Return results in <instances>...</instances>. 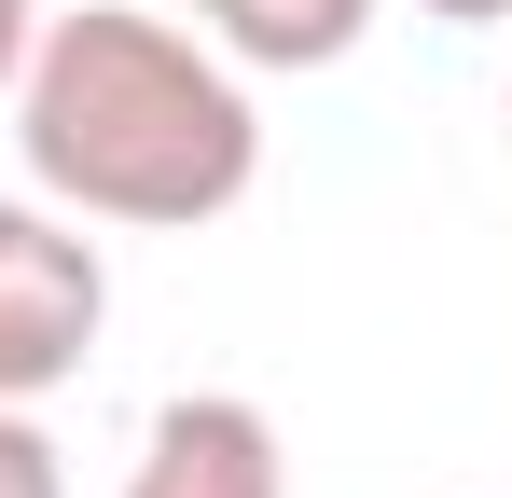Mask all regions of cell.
<instances>
[{"mask_svg": "<svg viewBox=\"0 0 512 498\" xmlns=\"http://www.w3.org/2000/svg\"><path fill=\"white\" fill-rule=\"evenodd\" d=\"M14 153H28V194H56L70 222L194 236L263 180V111L222 42L97 0V14H42L14 70Z\"/></svg>", "mask_w": 512, "mask_h": 498, "instance_id": "obj_1", "label": "cell"}, {"mask_svg": "<svg viewBox=\"0 0 512 498\" xmlns=\"http://www.w3.org/2000/svg\"><path fill=\"white\" fill-rule=\"evenodd\" d=\"M111 332V263L56 194H0V402H56Z\"/></svg>", "mask_w": 512, "mask_h": 498, "instance_id": "obj_2", "label": "cell"}, {"mask_svg": "<svg viewBox=\"0 0 512 498\" xmlns=\"http://www.w3.org/2000/svg\"><path fill=\"white\" fill-rule=\"evenodd\" d=\"M125 498H291L277 415L236 402V388H180V402L139 429V471H125Z\"/></svg>", "mask_w": 512, "mask_h": 498, "instance_id": "obj_3", "label": "cell"}, {"mask_svg": "<svg viewBox=\"0 0 512 498\" xmlns=\"http://www.w3.org/2000/svg\"><path fill=\"white\" fill-rule=\"evenodd\" d=\"M194 14H208V42L236 70H333L374 28V0H194Z\"/></svg>", "mask_w": 512, "mask_h": 498, "instance_id": "obj_4", "label": "cell"}, {"mask_svg": "<svg viewBox=\"0 0 512 498\" xmlns=\"http://www.w3.org/2000/svg\"><path fill=\"white\" fill-rule=\"evenodd\" d=\"M0 498H70V457H56L42 402H0Z\"/></svg>", "mask_w": 512, "mask_h": 498, "instance_id": "obj_5", "label": "cell"}, {"mask_svg": "<svg viewBox=\"0 0 512 498\" xmlns=\"http://www.w3.org/2000/svg\"><path fill=\"white\" fill-rule=\"evenodd\" d=\"M28 42H42V0H0V83L28 70Z\"/></svg>", "mask_w": 512, "mask_h": 498, "instance_id": "obj_6", "label": "cell"}, {"mask_svg": "<svg viewBox=\"0 0 512 498\" xmlns=\"http://www.w3.org/2000/svg\"><path fill=\"white\" fill-rule=\"evenodd\" d=\"M416 14H443V28H499L512 0H416Z\"/></svg>", "mask_w": 512, "mask_h": 498, "instance_id": "obj_7", "label": "cell"}, {"mask_svg": "<svg viewBox=\"0 0 512 498\" xmlns=\"http://www.w3.org/2000/svg\"><path fill=\"white\" fill-rule=\"evenodd\" d=\"M180 14H194V0H180Z\"/></svg>", "mask_w": 512, "mask_h": 498, "instance_id": "obj_8", "label": "cell"}, {"mask_svg": "<svg viewBox=\"0 0 512 498\" xmlns=\"http://www.w3.org/2000/svg\"><path fill=\"white\" fill-rule=\"evenodd\" d=\"M499 111H512V97H499Z\"/></svg>", "mask_w": 512, "mask_h": 498, "instance_id": "obj_9", "label": "cell"}]
</instances>
